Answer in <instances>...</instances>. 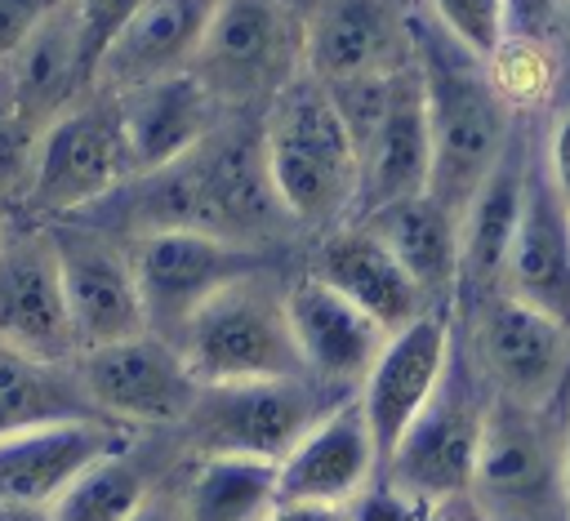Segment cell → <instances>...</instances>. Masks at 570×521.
Returning <instances> with one entry per match:
<instances>
[{
  "label": "cell",
  "instance_id": "9c48e42d",
  "mask_svg": "<svg viewBox=\"0 0 570 521\" xmlns=\"http://www.w3.org/2000/svg\"><path fill=\"white\" fill-rule=\"evenodd\" d=\"M129 178L134 169H129L116 98L85 94L45 129L36 174L18 218L40 227L58 218H80L94 205H102L111 191H120Z\"/></svg>",
  "mask_w": 570,
  "mask_h": 521
},
{
  "label": "cell",
  "instance_id": "484cf974",
  "mask_svg": "<svg viewBox=\"0 0 570 521\" xmlns=\"http://www.w3.org/2000/svg\"><path fill=\"white\" fill-rule=\"evenodd\" d=\"M4 62L18 85V111L40 125H53L67 107L94 94V40L80 0H62Z\"/></svg>",
  "mask_w": 570,
  "mask_h": 521
},
{
  "label": "cell",
  "instance_id": "836d02e7",
  "mask_svg": "<svg viewBox=\"0 0 570 521\" xmlns=\"http://www.w3.org/2000/svg\"><path fill=\"white\" fill-rule=\"evenodd\" d=\"M428 499L401 490L396 481H387L383 472L347 503V521H428Z\"/></svg>",
  "mask_w": 570,
  "mask_h": 521
},
{
  "label": "cell",
  "instance_id": "f546056e",
  "mask_svg": "<svg viewBox=\"0 0 570 521\" xmlns=\"http://www.w3.org/2000/svg\"><path fill=\"white\" fill-rule=\"evenodd\" d=\"M156 485L160 481L142 463L138 445H125L98 459L94 468H85L49 508H53V521H129Z\"/></svg>",
  "mask_w": 570,
  "mask_h": 521
},
{
  "label": "cell",
  "instance_id": "7bdbcfd3",
  "mask_svg": "<svg viewBox=\"0 0 570 521\" xmlns=\"http://www.w3.org/2000/svg\"><path fill=\"white\" fill-rule=\"evenodd\" d=\"M13 111H18V85H13L9 62L0 58V120H4V116H13Z\"/></svg>",
  "mask_w": 570,
  "mask_h": 521
},
{
  "label": "cell",
  "instance_id": "4316f807",
  "mask_svg": "<svg viewBox=\"0 0 570 521\" xmlns=\"http://www.w3.org/2000/svg\"><path fill=\"white\" fill-rule=\"evenodd\" d=\"M356 223H365L396 254V263L414 276V285L436 307H454V294H459V218L432 191L383 205Z\"/></svg>",
  "mask_w": 570,
  "mask_h": 521
},
{
  "label": "cell",
  "instance_id": "f6af8a7d",
  "mask_svg": "<svg viewBox=\"0 0 570 521\" xmlns=\"http://www.w3.org/2000/svg\"><path fill=\"white\" fill-rule=\"evenodd\" d=\"M4 227H9V209H0V236H4Z\"/></svg>",
  "mask_w": 570,
  "mask_h": 521
},
{
  "label": "cell",
  "instance_id": "f1b7e54d",
  "mask_svg": "<svg viewBox=\"0 0 570 521\" xmlns=\"http://www.w3.org/2000/svg\"><path fill=\"white\" fill-rule=\"evenodd\" d=\"M187 521H267L276 508V463L209 454L178 476Z\"/></svg>",
  "mask_w": 570,
  "mask_h": 521
},
{
  "label": "cell",
  "instance_id": "7402d4cb",
  "mask_svg": "<svg viewBox=\"0 0 570 521\" xmlns=\"http://www.w3.org/2000/svg\"><path fill=\"white\" fill-rule=\"evenodd\" d=\"M285 312H289V330H294L303 370L330 387L356 392L361 379L370 374L374 356L383 352L387 330L379 321H370L356 303H347L338 289L316 281L312 272L289 276Z\"/></svg>",
  "mask_w": 570,
  "mask_h": 521
},
{
  "label": "cell",
  "instance_id": "60d3db41",
  "mask_svg": "<svg viewBox=\"0 0 570 521\" xmlns=\"http://www.w3.org/2000/svg\"><path fill=\"white\" fill-rule=\"evenodd\" d=\"M548 40L557 45V53H561V62H566V71H570V0L557 4L552 22H548Z\"/></svg>",
  "mask_w": 570,
  "mask_h": 521
},
{
  "label": "cell",
  "instance_id": "d6986e66",
  "mask_svg": "<svg viewBox=\"0 0 570 521\" xmlns=\"http://www.w3.org/2000/svg\"><path fill=\"white\" fill-rule=\"evenodd\" d=\"M503 294L570 325V205L557 196V187L543 169L539 120H534L525 200H521L517 236H512L508 267H503Z\"/></svg>",
  "mask_w": 570,
  "mask_h": 521
},
{
  "label": "cell",
  "instance_id": "52a82bcc",
  "mask_svg": "<svg viewBox=\"0 0 570 521\" xmlns=\"http://www.w3.org/2000/svg\"><path fill=\"white\" fill-rule=\"evenodd\" d=\"M490 383L472 365L459 325H454V352L450 365L432 392V401L419 410L392 459L383 463V476L396 481L401 490L441 503L454 494H472L481 445H485V423H490Z\"/></svg>",
  "mask_w": 570,
  "mask_h": 521
},
{
  "label": "cell",
  "instance_id": "ffe728a7",
  "mask_svg": "<svg viewBox=\"0 0 570 521\" xmlns=\"http://www.w3.org/2000/svg\"><path fill=\"white\" fill-rule=\"evenodd\" d=\"M316 281L338 289L347 303H356L370 321H379L387 334L405 330L436 303L414 285V276L396 263V254L365 227V223H338L316 236L307 267Z\"/></svg>",
  "mask_w": 570,
  "mask_h": 521
},
{
  "label": "cell",
  "instance_id": "b9f144b4",
  "mask_svg": "<svg viewBox=\"0 0 570 521\" xmlns=\"http://www.w3.org/2000/svg\"><path fill=\"white\" fill-rule=\"evenodd\" d=\"M0 521H53L49 503H0Z\"/></svg>",
  "mask_w": 570,
  "mask_h": 521
},
{
  "label": "cell",
  "instance_id": "1f68e13d",
  "mask_svg": "<svg viewBox=\"0 0 570 521\" xmlns=\"http://www.w3.org/2000/svg\"><path fill=\"white\" fill-rule=\"evenodd\" d=\"M423 13L476 58H490L512 36L508 0H423Z\"/></svg>",
  "mask_w": 570,
  "mask_h": 521
},
{
  "label": "cell",
  "instance_id": "3957f363",
  "mask_svg": "<svg viewBox=\"0 0 570 521\" xmlns=\"http://www.w3.org/2000/svg\"><path fill=\"white\" fill-rule=\"evenodd\" d=\"M263 156L276 200L298 232L321 236L356 218L361 156L321 80L298 76L263 111Z\"/></svg>",
  "mask_w": 570,
  "mask_h": 521
},
{
  "label": "cell",
  "instance_id": "4fadbf2b",
  "mask_svg": "<svg viewBox=\"0 0 570 521\" xmlns=\"http://www.w3.org/2000/svg\"><path fill=\"white\" fill-rule=\"evenodd\" d=\"M76 374H80L94 410L129 432L134 427L174 432L200 392V379L191 374L178 343H169L151 330L80 352Z\"/></svg>",
  "mask_w": 570,
  "mask_h": 521
},
{
  "label": "cell",
  "instance_id": "ba28073f",
  "mask_svg": "<svg viewBox=\"0 0 570 521\" xmlns=\"http://www.w3.org/2000/svg\"><path fill=\"white\" fill-rule=\"evenodd\" d=\"M459 338L490 383L494 396L530 405V410H557L570 396V325L557 316L512 298V294H485L476 303L454 307Z\"/></svg>",
  "mask_w": 570,
  "mask_h": 521
},
{
  "label": "cell",
  "instance_id": "6da1fadb",
  "mask_svg": "<svg viewBox=\"0 0 570 521\" xmlns=\"http://www.w3.org/2000/svg\"><path fill=\"white\" fill-rule=\"evenodd\" d=\"M116 236L134 240L142 232H209L276 254L298 227L276 200L263 156V111H232L223 125L183 160L129 178L89 214Z\"/></svg>",
  "mask_w": 570,
  "mask_h": 521
},
{
  "label": "cell",
  "instance_id": "74e56055",
  "mask_svg": "<svg viewBox=\"0 0 570 521\" xmlns=\"http://www.w3.org/2000/svg\"><path fill=\"white\" fill-rule=\"evenodd\" d=\"M129 521H187V512H183V494H178V481H160V485L147 494V503H142Z\"/></svg>",
  "mask_w": 570,
  "mask_h": 521
},
{
  "label": "cell",
  "instance_id": "83f0119b",
  "mask_svg": "<svg viewBox=\"0 0 570 521\" xmlns=\"http://www.w3.org/2000/svg\"><path fill=\"white\" fill-rule=\"evenodd\" d=\"M71 419H102L76 374V361L53 365L0 343V436Z\"/></svg>",
  "mask_w": 570,
  "mask_h": 521
},
{
  "label": "cell",
  "instance_id": "cb8c5ba5",
  "mask_svg": "<svg viewBox=\"0 0 570 521\" xmlns=\"http://www.w3.org/2000/svg\"><path fill=\"white\" fill-rule=\"evenodd\" d=\"M111 98L120 107V129H125V151H129L134 178L183 160L227 116L191 71L125 89V94H111Z\"/></svg>",
  "mask_w": 570,
  "mask_h": 521
},
{
  "label": "cell",
  "instance_id": "603a6c76",
  "mask_svg": "<svg viewBox=\"0 0 570 521\" xmlns=\"http://www.w3.org/2000/svg\"><path fill=\"white\" fill-rule=\"evenodd\" d=\"M134 445L111 419H71L0 436V503H53L85 468Z\"/></svg>",
  "mask_w": 570,
  "mask_h": 521
},
{
  "label": "cell",
  "instance_id": "5b68a950",
  "mask_svg": "<svg viewBox=\"0 0 570 521\" xmlns=\"http://www.w3.org/2000/svg\"><path fill=\"white\" fill-rule=\"evenodd\" d=\"M289 276L281 263L254 272L223 294H214L178 338L191 374L200 383H254V379H294L307 374L289 312H285Z\"/></svg>",
  "mask_w": 570,
  "mask_h": 521
},
{
  "label": "cell",
  "instance_id": "44dd1931",
  "mask_svg": "<svg viewBox=\"0 0 570 521\" xmlns=\"http://www.w3.org/2000/svg\"><path fill=\"white\" fill-rule=\"evenodd\" d=\"M534 120L539 116L521 120L517 138L508 142V151L499 156V165L490 169V178L476 187V196L468 200V209L459 218V294H454V307L503 289V267H508V249H512L521 200H525Z\"/></svg>",
  "mask_w": 570,
  "mask_h": 521
},
{
  "label": "cell",
  "instance_id": "e575fe53",
  "mask_svg": "<svg viewBox=\"0 0 570 521\" xmlns=\"http://www.w3.org/2000/svg\"><path fill=\"white\" fill-rule=\"evenodd\" d=\"M539 151L557 196L570 205V102H557L548 116H539Z\"/></svg>",
  "mask_w": 570,
  "mask_h": 521
},
{
  "label": "cell",
  "instance_id": "f35d334b",
  "mask_svg": "<svg viewBox=\"0 0 570 521\" xmlns=\"http://www.w3.org/2000/svg\"><path fill=\"white\" fill-rule=\"evenodd\" d=\"M267 521H347V508H325V503H276Z\"/></svg>",
  "mask_w": 570,
  "mask_h": 521
},
{
  "label": "cell",
  "instance_id": "5bb4252c",
  "mask_svg": "<svg viewBox=\"0 0 570 521\" xmlns=\"http://www.w3.org/2000/svg\"><path fill=\"white\" fill-rule=\"evenodd\" d=\"M419 4L423 0H307L303 76L338 85L414 67Z\"/></svg>",
  "mask_w": 570,
  "mask_h": 521
},
{
  "label": "cell",
  "instance_id": "e0dca14e",
  "mask_svg": "<svg viewBox=\"0 0 570 521\" xmlns=\"http://www.w3.org/2000/svg\"><path fill=\"white\" fill-rule=\"evenodd\" d=\"M218 0H142L94 62V94H125L191 71Z\"/></svg>",
  "mask_w": 570,
  "mask_h": 521
},
{
  "label": "cell",
  "instance_id": "8992f818",
  "mask_svg": "<svg viewBox=\"0 0 570 521\" xmlns=\"http://www.w3.org/2000/svg\"><path fill=\"white\" fill-rule=\"evenodd\" d=\"M191 76L232 111H267L303 76V0H218Z\"/></svg>",
  "mask_w": 570,
  "mask_h": 521
},
{
  "label": "cell",
  "instance_id": "ac0fdd59",
  "mask_svg": "<svg viewBox=\"0 0 570 521\" xmlns=\"http://www.w3.org/2000/svg\"><path fill=\"white\" fill-rule=\"evenodd\" d=\"M383 472L374 432L347 396L325 419H316L303 441L276 463V503H325L347 508Z\"/></svg>",
  "mask_w": 570,
  "mask_h": 521
},
{
  "label": "cell",
  "instance_id": "d6a6232c",
  "mask_svg": "<svg viewBox=\"0 0 570 521\" xmlns=\"http://www.w3.org/2000/svg\"><path fill=\"white\" fill-rule=\"evenodd\" d=\"M49 125L13 111L0 120V209L4 205H18L27 200V187H31V174H36V156H40V138H45Z\"/></svg>",
  "mask_w": 570,
  "mask_h": 521
},
{
  "label": "cell",
  "instance_id": "ee69618b",
  "mask_svg": "<svg viewBox=\"0 0 570 521\" xmlns=\"http://www.w3.org/2000/svg\"><path fill=\"white\" fill-rule=\"evenodd\" d=\"M561 476H566V508H570V396H566V436H561Z\"/></svg>",
  "mask_w": 570,
  "mask_h": 521
},
{
  "label": "cell",
  "instance_id": "9a60e30c",
  "mask_svg": "<svg viewBox=\"0 0 570 521\" xmlns=\"http://www.w3.org/2000/svg\"><path fill=\"white\" fill-rule=\"evenodd\" d=\"M0 343L53 365L80 356L58 258L40 223L18 218L0 236Z\"/></svg>",
  "mask_w": 570,
  "mask_h": 521
},
{
  "label": "cell",
  "instance_id": "bcb514c9",
  "mask_svg": "<svg viewBox=\"0 0 570 521\" xmlns=\"http://www.w3.org/2000/svg\"><path fill=\"white\" fill-rule=\"evenodd\" d=\"M303 4H307V0H303Z\"/></svg>",
  "mask_w": 570,
  "mask_h": 521
},
{
  "label": "cell",
  "instance_id": "277c9868",
  "mask_svg": "<svg viewBox=\"0 0 570 521\" xmlns=\"http://www.w3.org/2000/svg\"><path fill=\"white\" fill-rule=\"evenodd\" d=\"M356 392L330 387L312 374L294 379H254V383H200L196 405L174 427L187 459L236 454L281 463L303 432L343 405Z\"/></svg>",
  "mask_w": 570,
  "mask_h": 521
},
{
  "label": "cell",
  "instance_id": "4dcf8cb0",
  "mask_svg": "<svg viewBox=\"0 0 570 521\" xmlns=\"http://www.w3.org/2000/svg\"><path fill=\"white\" fill-rule=\"evenodd\" d=\"M490 80L517 116H548L561 85L570 80L557 45L548 36H508L490 58Z\"/></svg>",
  "mask_w": 570,
  "mask_h": 521
},
{
  "label": "cell",
  "instance_id": "8fae6325",
  "mask_svg": "<svg viewBox=\"0 0 570 521\" xmlns=\"http://www.w3.org/2000/svg\"><path fill=\"white\" fill-rule=\"evenodd\" d=\"M129 254H134L147 330L169 343L183 338L191 316L214 294L281 263V254H267V249H254L240 240H223L209 232H187V227L142 232L129 240Z\"/></svg>",
  "mask_w": 570,
  "mask_h": 521
},
{
  "label": "cell",
  "instance_id": "ab89813d",
  "mask_svg": "<svg viewBox=\"0 0 570 521\" xmlns=\"http://www.w3.org/2000/svg\"><path fill=\"white\" fill-rule=\"evenodd\" d=\"M428 521H490L485 508L472 499V494H454V499H441L428 508Z\"/></svg>",
  "mask_w": 570,
  "mask_h": 521
},
{
  "label": "cell",
  "instance_id": "7c38bea8",
  "mask_svg": "<svg viewBox=\"0 0 570 521\" xmlns=\"http://www.w3.org/2000/svg\"><path fill=\"white\" fill-rule=\"evenodd\" d=\"M45 232L58 258L80 352L142 334L147 312L138 294L129 240L94 218H58V223H45Z\"/></svg>",
  "mask_w": 570,
  "mask_h": 521
},
{
  "label": "cell",
  "instance_id": "2e32d148",
  "mask_svg": "<svg viewBox=\"0 0 570 521\" xmlns=\"http://www.w3.org/2000/svg\"><path fill=\"white\" fill-rule=\"evenodd\" d=\"M454 352V307H432L405 330L387 334L383 352L374 356L370 374L356 387V405L374 432L379 459L387 463L419 410L432 401L445 365Z\"/></svg>",
  "mask_w": 570,
  "mask_h": 521
},
{
  "label": "cell",
  "instance_id": "d4e9b609",
  "mask_svg": "<svg viewBox=\"0 0 570 521\" xmlns=\"http://www.w3.org/2000/svg\"><path fill=\"white\" fill-rule=\"evenodd\" d=\"M428 187H432V129H428V107H423V80H419V67H405L392 85L379 129L361 147L356 218L383 205L423 196Z\"/></svg>",
  "mask_w": 570,
  "mask_h": 521
},
{
  "label": "cell",
  "instance_id": "8d00e7d4",
  "mask_svg": "<svg viewBox=\"0 0 570 521\" xmlns=\"http://www.w3.org/2000/svg\"><path fill=\"white\" fill-rule=\"evenodd\" d=\"M561 0H508L512 36H548V22Z\"/></svg>",
  "mask_w": 570,
  "mask_h": 521
},
{
  "label": "cell",
  "instance_id": "7a4b0ae2",
  "mask_svg": "<svg viewBox=\"0 0 570 521\" xmlns=\"http://www.w3.org/2000/svg\"><path fill=\"white\" fill-rule=\"evenodd\" d=\"M414 67L423 80V107L432 129V196L463 218L476 187L490 178L521 120L490 80L485 58L450 40L419 4L414 22Z\"/></svg>",
  "mask_w": 570,
  "mask_h": 521
},
{
  "label": "cell",
  "instance_id": "d590c367",
  "mask_svg": "<svg viewBox=\"0 0 570 521\" xmlns=\"http://www.w3.org/2000/svg\"><path fill=\"white\" fill-rule=\"evenodd\" d=\"M58 4L62 0H0V58H13Z\"/></svg>",
  "mask_w": 570,
  "mask_h": 521
},
{
  "label": "cell",
  "instance_id": "30bf717a",
  "mask_svg": "<svg viewBox=\"0 0 570 521\" xmlns=\"http://www.w3.org/2000/svg\"><path fill=\"white\" fill-rule=\"evenodd\" d=\"M566 405L530 410L494 396L472 499L490 521H570L561 476Z\"/></svg>",
  "mask_w": 570,
  "mask_h": 521
}]
</instances>
